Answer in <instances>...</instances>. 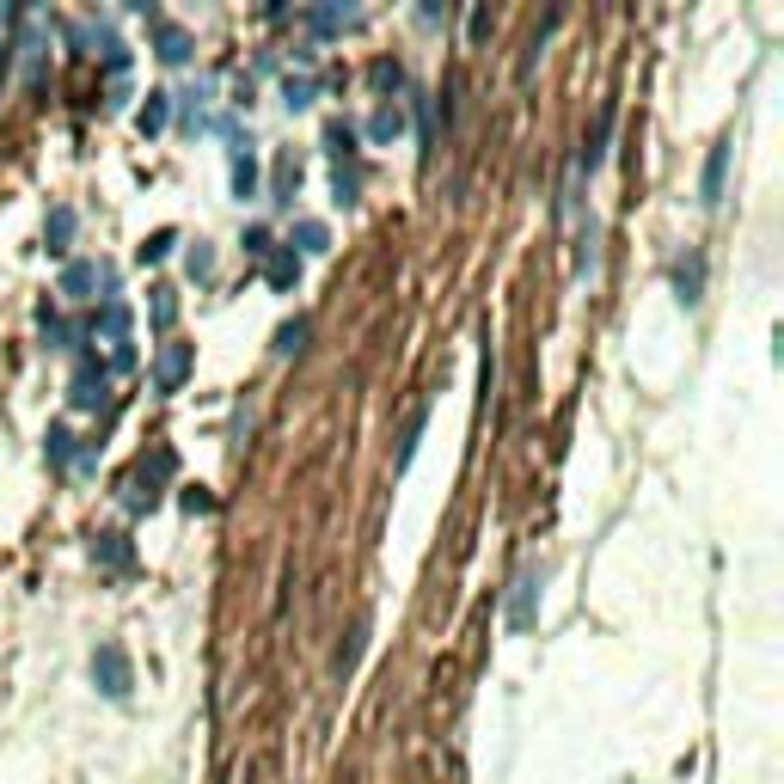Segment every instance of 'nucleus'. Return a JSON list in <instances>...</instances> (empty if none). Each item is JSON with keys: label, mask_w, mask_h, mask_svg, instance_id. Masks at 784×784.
<instances>
[{"label": "nucleus", "mask_w": 784, "mask_h": 784, "mask_svg": "<svg viewBox=\"0 0 784 784\" xmlns=\"http://www.w3.org/2000/svg\"><path fill=\"white\" fill-rule=\"evenodd\" d=\"M92 674H98V686H105L111 699H123V693H129V656H123L117 644H105V650L92 656Z\"/></svg>", "instance_id": "f257e3e1"}, {"label": "nucleus", "mask_w": 784, "mask_h": 784, "mask_svg": "<svg viewBox=\"0 0 784 784\" xmlns=\"http://www.w3.org/2000/svg\"><path fill=\"white\" fill-rule=\"evenodd\" d=\"M723 166H729V141H717L711 160H705V203H717V196H723Z\"/></svg>", "instance_id": "f03ea898"}, {"label": "nucleus", "mask_w": 784, "mask_h": 784, "mask_svg": "<svg viewBox=\"0 0 784 784\" xmlns=\"http://www.w3.org/2000/svg\"><path fill=\"white\" fill-rule=\"evenodd\" d=\"M184 368H190V350H184V343H172V350H166V356H160V386H166V392H172V386H178V380H184Z\"/></svg>", "instance_id": "7ed1b4c3"}, {"label": "nucleus", "mask_w": 784, "mask_h": 784, "mask_svg": "<svg viewBox=\"0 0 784 784\" xmlns=\"http://www.w3.org/2000/svg\"><path fill=\"white\" fill-rule=\"evenodd\" d=\"M98 399H105V374L80 368V374H74V405H98Z\"/></svg>", "instance_id": "20e7f679"}, {"label": "nucleus", "mask_w": 784, "mask_h": 784, "mask_svg": "<svg viewBox=\"0 0 784 784\" xmlns=\"http://www.w3.org/2000/svg\"><path fill=\"white\" fill-rule=\"evenodd\" d=\"M509 625L521 631V625H533V576H521L515 582V607H509Z\"/></svg>", "instance_id": "39448f33"}, {"label": "nucleus", "mask_w": 784, "mask_h": 784, "mask_svg": "<svg viewBox=\"0 0 784 784\" xmlns=\"http://www.w3.org/2000/svg\"><path fill=\"white\" fill-rule=\"evenodd\" d=\"M166 129V92H147V105H141V135H154Z\"/></svg>", "instance_id": "423d86ee"}, {"label": "nucleus", "mask_w": 784, "mask_h": 784, "mask_svg": "<svg viewBox=\"0 0 784 784\" xmlns=\"http://www.w3.org/2000/svg\"><path fill=\"white\" fill-rule=\"evenodd\" d=\"M423 417H429V411L417 405V411H411V423H405V441H399V466H411V454H417V435H423Z\"/></svg>", "instance_id": "0eeeda50"}, {"label": "nucleus", "mask_w": 784, "mask_h": 784, "mask_svg": "<svg viewBox=\"0 0 784 784\" xmlns=\"http://www.w3.org/2000/svg\"><path fill=\"white\" fill-rule=\"evenodd\" d=\"M294 276H301V264H294V252H282V258H270V282H276V288H288Z\"/></svg>", "instance_id": "6e6552de"}, {"label": "nucleus", "mask_w": 784, "mask_h": 784, "mask_svg": "<svg viewBox=\"0 0 784 784\" xmlns=\"http://www.w3.org/2000/svg\"><path fill=\"white\" fill-rule=\"evenodd\" d=\"M98 558H105V564H129V546H123V539L117 533H105V539H98V546H92Z\"/></svg>", "instance_id": "1a4fd4ad"}, {"label": "nucleus", "mask_w": 784, "mask_h": 784, "mask_svg": "<svg viewBox=\"0 0 784 784\" xmlns=\"http://www.w3.org/2000/svg\"><path fill=\"white\" fill-rule=\"evenodd\" d=\"M178 319V301H172V288H154V325H172Z\"/></svg>", "instance_id": "9d476101"}, {"label": "nucleus", "mask_w": 784, "mask_h": 784, "mask_svg": "<svg viewBox=\"0 0 784 784\" xmlns=\"http://www.w3.org/2000/svg\"><path fill=\"white\" fill-rule=\"evenodd\" d=\"M92 282H98V276H92V264H74V270L62 276V288H68V294H86Z\"/></svg>", "instance_id": "9b49d317"}, {"label": "nucleus", "mask_w": 784, "mask_h": 784, "mask_svg": "<svg viewBox=\"0 0 784 784\" xmlns=\"http://www.w3.org/2000/svg\"><path fill=\"white\" fill-rule=\"evenodd\" d=\"M160 43H166V49H160V56H166V62H184V56H190V43H184V31H160Z\"/></svg>", "instance_id": "f8f14e48"}, {"label": "nucleus", "mask_w": 784, "mask_h": 784, "mask_svg": "<svg viewBox=\"0 0 784 784\" xmlns=\"http://www.w3.org/2000/svg\"><path fill=\"white\" fill-rule=\"evenodd\" d=\"M252 178H258L252 154H245V160H233V184H239V196H252Z\"/></svg>", "instance_id": "ddd939ff"}, {"label": "nucleus", "mask_w": 784, "mask_h": 784, "mask_svg": "<svg viewBox=\"0 0 784 784\" xmlns=\"http://www.w3.org/2000/svg\"><path fill=\"white\" fill-rule=\"evenodd\" d=\"M166 252H172V233H154V239L141 245V258H166Z\"/></svg>", "instance_id": "4468645a"}, {"label": "nucleus", "mask_w": 784, "mask_h": 784, "mask_svg": "<svg viewBox=\"0 0 784 784\" xmlns=\"http://www.w3.org/2000/svg\"><path fill=\"white\" fill-rule=\"evenodd\" d=\"M301 337H307V325H288V331L276 337V350H282V356H288V350H301Z\"/></svg>", "instance_id": "2eb2a0df"}, {"label": "nucleus", "mask_w": 784, "mask_h": 784, "mask_svg": "<svg viewBox=\"0 0 784 784\" xmlns=\"http://www.w3.org/2000/svg\"><path fill=\"white\" fill-rule=\"evenodd\" d=\"M301 245L307 252H325V227H301Z\"/></svg>", "instance_id": "dca6fc26"}, {"label": "nucleus", "mask_w": 784, "mask_h": 784, "mask_svg": "<svg viewBox=\"0 0 784 784\" xmlns=\"http://www.w3.org/2000/svg\"><path fill=\"white\" fill-rule=\"evenodd\" d=\"M49 233H56V239H68V233H74V215H68V209H56V221H49Z\"/></svg>", "instance_id": "f3484780"}]
</instances>
